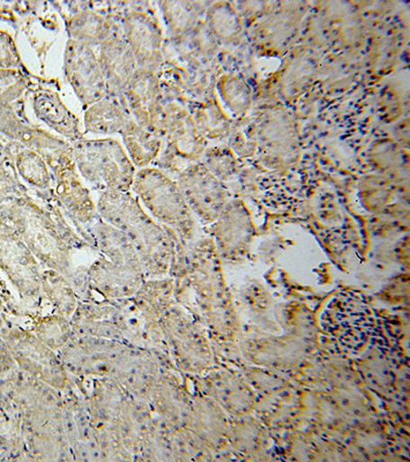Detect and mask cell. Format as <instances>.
Wrapping results in <instances>:
<instances>
[{
    "label": "cell",
    "mask_w": 410,
    "mask_h": 462,
    "mask_svg": "<svg viewBox=\"0 0 410 462\" xmlns=\"http://www.w3.org/2000/svg\"><path fill=\"white\" fill-rule=\"evenodd\" d=\"M96 211L112 226L123 231L137 250L145 277L159 278L169 272L178 236L159 225L129 192H100Z\"/></svg>",
    "instance_id": "6da1fadb"
},
{
    "label": "cell",
    "mask_w": 410,
    "mask_h": 462,
    "mask_svg": "<svg viewBox=\"0 0 410 462\" xmlns=\"http://www.w3.org/2000/svg\"><path fill=\"white\" fill-rule=\"evenodd\" d=\"M159 5L168 27L170 42L178 46L200 24V5L180 2H161Z\"/></svg>",
    "instance_id": "44dd1931"
},
{
    "label": "cell",
    "mask_w": 410,
    "mask_h": 462,
    "mask_svg": "<svg viewBox=\"0 0 410 462\" xmlns=\"http://www.w3.org/2000/svg\"><path fill=\"white\" fill-rule=\"evenodd\" d=\"M70 324L73 337L104 338L126 344L123 318L114 300L79 302Z\"/></svg>",
    "instance_id": "5bb4252c"
},
{
    "label": "cell",
    "mask_w": 410,
    "mask_h": 462,
    "mask_svg": "<svg viewBox=\"0 0 410 462\" xmlns=\"http://www.w3.org/2000/svg\"><path fill=\"white\" fill-rule=\"evenodd\" d=\"M14 363V357L10 352L9 347L6 346V342L0 333V372L6 370L12 366Z\"/></svg>",
    "instance_id": "4316f807"
},
{
    "label": "cell",
    "mask_w": 410,
    "mask_h": 462,
    "mask_svg": "<svg viewBox=\"0 0 410 462\" xmlns=\"http://www.w3.org/2000/svg\"><path fill=\"white\" fill-rule=\"evenodd\" d=\"M166 100L167 122L162 143L166 146L153 162L155 168L171 178H177L182 171L198 162L205 152V137L194 123L189 110Z\"/></svg>",
    "instance_id": "8992f818"
},
{
    "label": "cell",
    "mask_w": 410,
    "mask_h": 462,
    "mask_svg": "<svg viewBox=\"0 0 410 462\" xmlns=\"http://www.w3.org/2000/svg\"><path fill=\"white\" fill-rule=\"evenodd\" d=\"M5 154V145L2 143V139H0V158H3Z\"/></svg>",
    "instance_id": "83f0119b"
},
{
    "label": "cell",
    "mask_w": 410,
    "mask_h": 462,
    "mask_svg": "<svg viewBox=\"0 0 410 462\" xmlns=\"http://www.w3.org/2000/svg\"><path fill=\"white\" fill-rule=\"evenodd\" d=\"M98 59L106 83V97L117 99L126 106L124 92L138 65L122 28L117 26L114 34L101 44Z\"/></svg>",
    "instance_id": "9a60e30c"
},
{
    "label": "cell",
    "mask_w": 410,
    "mask_h": 462,
    "mask_svg": "<svg viewBox=\"0 0 410 462\" xmlns=\"http://www.w3.org/2000/svg\"><path fill=\"white\" fill-rule=\"evenodd\" d=\"M132 190L156 222L175 230L181 241L191 237L196 221L173 178L159 168L140 169Z\"/></svg>",
    "instance_id": "5b68a950"
},
{
    "label": "cell",
    "mask_w": 410,
    "mask_h": 462,
    "mask_svg": "<svg viewBox=\"0 0 410 462\" xmlns=\"http://www.w3.org/2000/svg\"><path fill=\"white\" fill-rule=\"evenodd\" d=\"M0 225L16 231L37 260L50 270L62 273L77 295L89 288L87 270H76L71 250L65 244L46 208L29 195L18 198L0 208Z\"/></svg>",
    "instance_id": "7a4b0ae2"
},
{
    "label": "cell",
    "mask_w": 410,
    "mask_h": 462,
    "mask_svg": "<svg viewBox=\"0 0 410 462\" xmlns=\"http://www.w3.org/2000/svg\"><path fill=\"white\" fill-rule=\"evenodd\" d=\"M0 134L39 153L47 162L50 171L74 160L73 146L22 118L12 106H0Z\"/></svg>",
    "instance_id": "ba28073f"
},
{
    "label": "cell",
    "mask_w": 410,
    "mask_h": 462,
    "mask_svg": "<svg viewBox=\"0 0 410 462\" xmlns=\"http://www.w3.org/2000/svg\"><path fill=\"white\" fill-rule=\"evenodd\" d=\"M177 183L193 214L210 225L227 207V191L204 162H196L177 176Z\"/></svg>",
    "instance_id": "9c48e42d"
},
{
    "label": "cell",
    "mask_w": 410,
    "mask_h": 462,
    "mask_svg": "<svg viewBox=\"0 0 410 462\" xmlns=\"http://www.w3.org/2000/svg\"><path fill=\"white\" fill-rule=\"evenodd\" d=\"M124 100L133 121L162 140L167 110L159 73L138 67L125 89Z\"/></svg>",
    "instance_id": "30bf717a"
},
{
    "label": "cell",
    "mask_w": 410,
    "mask_h": 462,
    "mask_svg": "<svg viewBox=\"0 0 410 462\" xmlns=\"http://www.w3.org/2000/svg\"><path fill=\"white\" fill-rule=\"evenodd\" d=\"M64 73L84 106H91L107 96L99 59L92 47L68 40L64 53Z\"/></svg>",
    "instance_id": "4fadbf2b"
},
{
    "label": "cell",
    "mask_w": 410,
    "mask_h": 462,
    "mask_svg": "<svg viewBox=\"0 0 410 462\" xmlns=\"http://www.w3.org/2000/svg\"><path fill=\"white\" fill-rule=\"evenodd\" d=\"M27 195H29L28 189L19 180L14 167L10 170L0 163V208Z\"/></svg>",
    "instance_id": "d4e9b609"
},
{
    "label": "cell",
    "mask_w": 410,
    "mask_h": 462,
    "mask_svg": "<svg viewBox=\"0 0 410 462\" xmlns=\"http://www.w3.org/2000/svg\"><path fill=\"white\" fill-rule=\"evenodd\" d=\"M132 116L128 107L121 101L110 97L88 106L85 115L86 133L96 135H114L121 134Z\"/></svg>",
    "instance_id": "ac0fdd59"
},
{
    "label": "cell",
    "mask_w": 410,
    "mask_h": 462,
    "mask_svg": "<svg viewBox=\"0 0 410 462\" xmlns=\"http://www.w3.org/2000/svg\"><path fill=\"white\" fill-rule=\"evenodd\" d=\"M122 32L139 69L159 73L163 59V35L158 19L139 5H129L123 14Z\"/></svg>",
    "instance_id": "8fae6325"
},
{
    "label": "cell",
    "mask_w": 410,
    "mask_h": 462,
    "mask_svg": "<svg viewBox=\"0 0 410 462\" xmlns=\"http://www.w3.org/2000/svg\"><path fill=\"white\" fill-rule=\"evenodd\" d=\"M101 257L87 268L88 284L106 300L135 295L145 280L137 250L123 231L100 215L87 228Z\"/></svg>",
    "instance_id": "3957f363"
},
{
    "label": "cell",
    "mask_w": 410,
    "mask_h": 462,
    "mask_svg": "<svg viewBox=\"0 0 410 462\" xmlns=\"http://www.w3.org/2000/svg\"><path fill=\"white\" fill-rule=\"evenodd\" d=\"M33 110L37 118L69 143L74 144L85 138L79 118L65 106L57 92L49 88H37L33 93Z\"/></svg>",
    "instance_id": "2e32d148"
},
{
    "label": "cell",
    "mask_w": 410,
    "mask_h": 462,
    "mask_svg": "<svg viewBox=\"0 0 410 462\" xmlns=\"http://www.w3.org/2000/svg\"><path fill=\"white\" fill-rule=\"evenodd\" d=\"M42 294L53 304L58 315L71 319L79 301L77 291L62 273L54 270L41 273Z\"/></svg>",
    "instance_id": "7402d4cb"
},
{
    "label": "cell",
    "mask_w": 410,
    "mask_h": 462,
    "mask_svg": "<svg viewBox=\"0 0 410 462\" xmlns=\"http://www.w3.org/2000/svg\"><path fill=\"white\" fill-rule=\"evenodd\" d=\"M123 144L133 166L144 169L152 165L162 149V140L138 125L132 117L121 132Z\"/></svg>",
    "instance_id": "ffe728a7"
},
{
    "label": "cell",
    "mask_w": 410,
    "mask_h": 462,
    "mask_svg": "<svg viewBox=\"0 0 410 462\" xmlns=\"http://www.w3.org/2000/svg\"><path fill=\"white\" fill-rule=\"evenodd\" d=\"M78 173L95 189L129 192L137 168L117 140L85 139L72 144Z\"/></svg>",
    "instance_id": "277c9868"
},
{
    "label": "cell",
    "mask_w": 410,
    "mask_h": 462,
    "mask_svg": "<svg viewBox=\"0 0 410 462\" xmlns=\"http://www.w3.org/2000/svg\"><path fill=\"white\" fill-rule=\"evenodd\" d=\"M21 59L13 37L0 30V69H19Z\"/></svg>",
    "instance_id": "484cf974"
},
{
    "label": "cell",
    "mask_w": 410,
    "mask_h": 462,
    "mask_svg": "<svg viewBox=\"0 0 410 462\" xmlns=\"http://www.w3.org/2000/svg\"><path fill=\"white\" fill-rule=\"evenodd\" d=\"M5 154L11 160L18 177L35 192L48 195L53 191V177L47 162L39 153L11 141L5 146Z\"/></svg>",
    "instance_id": "e0dca14e"
},
{
    "label": "cell",
    "mask_w": 410,
    "mask_h": 462,
    "mask_svg": "<svg viewBox=\"0 0 410 462\" xmlns=\"http://www.w3.org/2000/svg\"><path fill=\"white\" fill-rule=\"evenodd\" d=\"M33 334L53 350L62 349L73 337L70 320L58 314L37 319Z\"/></svg>",
    "instance_id": "603a6c76"
},
{
    "label": "cell",
    "mask_w": 410,
    "mask_h": 462,
    "mask_svg": "<svg viewBox=\"0 0 410 462\" xmlns=\"http://www.w3.org/2000/svg\"><path fill=\"white\" fill-rule=\"evenodd\" d=\"M117 25L94 10L82 9L66 19V30L69 40L87 44L89 47L101 44L114 34Z\"/></svg>",
    "instance_id": "d6986e66"
},
{
    "label": "cell",
    "mask_w": 410,
    "mask_h": 462,
    "mask_svg": "<svg viewBox=\"0 0 410 462\" xmlns=\"http://www.w3.org/2000/svg\"><path fill=\"white\" fill-rule=\"evenodd\" d=\"M53 177V191L59 205L78 233L89 245H94L86 228L98 216L91 192L81 182L76 161L63 163L50 171Z\"/></svg>",
    "instance_id": "7c38bea8"
},
{
    "label": "cell",
    "mask_w": 410,
    "mask_h": 462,
    "mask_svg": "<svg viewBox=\"0 0 410 462\" xmlns=\"http://www.w3.org/2000/svg\"><path fill=\"white\" fill-rule=\"evenodd\" d=\"M27 88L25 74L19 69H0V106H12Z\"/></svg>",
    "instance_id": "cb8c5ba5"
},
{
    "label": "cell",
    "mask_w": 410,
    "mask_h": 462,
    "mask_svg": "<svg viewBox=\"0 0 410 462\" xmlns=\"http://www.w3.org/2000/svg\"><path fill=\"white\" fill-rule=\"evenodd\" d=\"M0 268L22 300L39 304L42 297L39 260L10 226L0 225Z\"/></svg>",
    "instance_id": "52a82bcc"
}]
</instances>
